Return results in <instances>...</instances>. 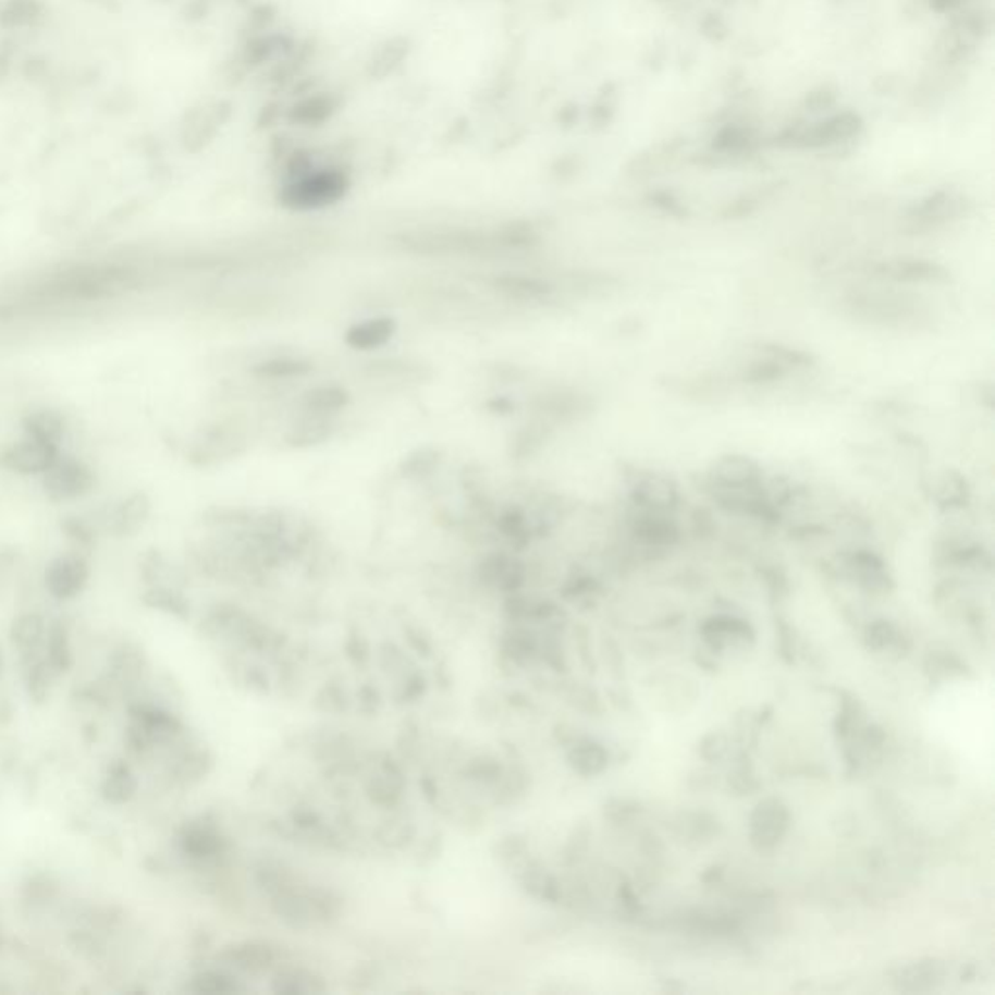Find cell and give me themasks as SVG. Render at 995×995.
Instances as JSON below:
<instances>
[{"mask_svg": "<svg viewBox=\"0 0 995 995\" xmlns=\"http://www.w3.org/2000/svg\"><path fill=\"white\" fill-rule=\"evenodd\" d=\"M496 244L507 247L509 251H527L539 244V234L529 224H509L496 237Z\"/></svg>", "mask_w": 995, "mask_h": 995, "instance_id": "4316f807", "label": "cell"}, {"mask_svg": "<svg viewBox=\"0 0 995 995\" xmlns=\"http://www.w3.org/2000/svg\"><path fill=\"white\" fill-rule=\"evenodd\" d=\"M247 445L249 438L244 426L236 422H217L202 428L199 434L191 440L187 462L197 467H212L244 455Z\"/></svg>", "mask_w": 995, "mask_h": 995, "instance_id": "7a4b0ae2", "label": "cell"}, {"mask_svg": "<svg viewBox=\"0 0 995 995\" xmlns=\"http://www.w3.org/2000/svg\"><path fill=\"white\" fill-rule=\"evenodd\" d=\"M572 764L581 774H595V772L603 769L605 754L599 749L598 745H579L578 749L572 752Z\"/></svg>", "mask_w": 995, "mask_h": 995, "instance_id": "4dcf8cb0", "label": "cell"}, {"mask_svg": "<svg viewBox=\"0 0 995 995\" xmlns=\"http://www.w3.org/2000/svg\"><path fill=\"white\" fill-rule=\"evenodd\" d=\"M877 277L885 281L906 284V286H923V284H945L949 282L950 274L939 262L918 257H896L888 261L879 262Z\"/></svg>", "mask_w": 995, "mask_h": 995, "instance_id": "9c48e42d", "label": "cell"}, {"mask_svg": "<svg viewBox=\"0 0 995 995\" xmlns=\"http://www.w3.org/2000/svg\"><path fill=\"white\" fill-rule=\"evenodd\" d=\"M143 601L150 609L163 611L168 615L180 616V618L189 616L187 599L183 598L177 589L170 588V586H150V589H146Z\"/></svg>", "mask_w": 995, "mask_h": 995, "instance_id": "cb8c5ba5", "label": "cell"}, {"mask_svg": "<svg viewBox=\"0 0 995 995\" xmlns=\"http://www.w3.org/2000/svg\"><path fill=\"white\" fill-rule=\"evenodd\" d=\"M346 187V177L339 172H308L286 183L281 200L292 210L325 209L343 199Z\"/></svg>", "mask_w": 995, "mask_h": 995, "instance_id": "3957f363", "label": "cell"}, {"mask_svg": "<svg viewBox=\"0 0 995 995\" xmlns=\"http://www.w3.org/2000/svg\"><path fill=\"white\" fill-rule=\"evenodd\" d=\"M41 487L51 502H73L90 494L96 475L86 463L61 453L41 475Z\"/></svg>", "mask_w": 995, "mask_h": 995, "instance_id": "277c9868", "label": "cell"}, {"mask_svg": "<svg viewBox=\"0 0 995 995\" xmlns=\"http://www.w3.org/2000/svg\"><path fill=\"white\" fill-rule=\"evenodd\" d=\"M46 660L54 673H66L73 667V648L66 626L54 623L47 628Z\"/></svg>", "mask_w": 995, "mask_h": 995, "instance_id": "603a6c76", "label": "cell"}, {"mask_svg": "<svg viewBox=\"0 0 995 995\" xmlns=\"http://www.w3.org/2000/svg\"><path fill=\"white\" fill-rule=\"evenodd\" d=\"M140 272L127 265L98 262L76 265L57 272L44 286V292L57 299L118 298L140 288Z\"/></svg>", "mask_w": 995, "mask_h": 995, "instance_id": "6da1fadb", "label": "cell"}, {"mask_svg": "<svg viewBox=\"0 0 995 995\" xmlns=\"http://www.w3.org/2000/svg\"><path fill=\"white\" fill-rule=\"evenodd\" d=\"M516 408V403L509 397H504V395H498V397H492L489 401V410L492 415H509L514 413Z\"/></svg>", "mask_w": 995, "mask_h": 995, "instance_id": "836d02e7", "label": "cell"}, {"mask_svg": "<svg viewBox=\"0 0 995 995\" xmlns=\"http://www.w3.org/2000/svg\"><path fill=\"white\" fill-rule=\"evenodd\" d=\"M630 500L643 512L675 514L680 504L679 484L663 472H643L630 484Z\"/></svg>", "mask_w": 995, "mask_h": 995, "instance_id": "52a82bcc", "label": "cell"}, {"mask_svg": "<svg viewBox=\"0 0 995 995\" xmlns=\"http://www.w3.org/2000/svg\"><path fill=\"white\" fill-rule=\"evenodd\" d=\"M544 428L541 425H529L525 426L524 430L519 432V438H517L514 445L517 447V455H531V453L537 452V447L543 444L544 442Z\"/></svg>", "mask_w": 995, "mask_h": 995, "instance_id": "d6a6232c", "label": "cell"}, {"mask_svg": "<svg viewBox=\"0 0 995 995\" xmlns=\"http://www.w3.org/2000/svg\"><path fill=\"white\" fill-rule=\"evenodd\" d=\"M640 516L634 519V535L646 544L653 546H667L679 541V527L671 514L661 512H643L638 509Z\"/></svg>", "mask_w": 995, "mask_h": 995, "instance_id": "d6986e66", "label": "cell"}, {"mask_svg": "<svg viewBox=\"0 0 995 995\" xmlns=\"http://www.w3.org/2000/svg\"><path fill=\"white\" fill-rule=\"evenodd\" d=\"M479 576L490 588L514 593L524 586V562L509 552H490L489 556L479 564Z\"/></svg>", "mask_w": 995, "mask_h": 995, "instance_id": "5bb4252c", "label": "cell"}, {"mask_svg": "<svg viewBox=\"0 0 995 995\" xmlns=\"http://www.w3.org/2000/svg\"><path fill=\"white\" fill-rule=\"evenodd\" d=\"M314 370H316V364L308 360V358H304V356H296V354L267 356V358H262V360L251 366V373H254L255 378L274 381V383L304 380Z\"/></svg>", "mask_w": 995, "mask_h": 995, "instance_id": "e0dca14e", "label": "cell"}, {"mask_svg": "<svg viewBox=\"0 0 995 995\" xmlns=\"http://www.w3.org/2000/svg\"><path fill=\"white\" fill-rule=\"evenodd\" d=\"M136 789H138V782H136L133 770L128 769L125 762L111 764L106 778L101 782V797L109 806H127L128 801L135 797Z\"/></svg>", "mask_w": 995, "mask_h": 995, "instance_id": "44dd1931", "label": "cell"}, {"mask_svg": "<svg viewBox=\"0 0 995 995\" xmlns=\"http://www.w3.org/2000/svg\"><path fill=\"white\" fill-rule=\"evenodd\" d=\"M442 452L432 445H422L408 453L407 457L398 465V471L405 479L413 482H425L432 479L442 467Z\"/></svg>", "mask_w": 995, "mask_h": 995, "instance_id": "7402d4cb", "label": "cell"}, {"mask_svg": "<svg viewBox=\"0 0 995 995\" xmlns=\"http://www.w3.org/2000/svg\"><path fill=\"white\" fill-rule=\"evenodd\" d=\"M2 673H4V658H2V652H0V679H2Z\"/></svg>", "mask_w": 995, "mask_h": 995, "instance_id": "e575fe53", "label": "cell"}, {"mask_svg": "<svg viewBox=\"0 0 995 995\" xmlns=\"http://www.w3.org/2000/svg\"><path fill=\"white\" fill-rule=\"evenodd\" d=\"M193 992L199 994H232L239 992V986L234 978L220 974V972H202L193 978Z\"/></svg>", "mask_w": 995, "mask_h": 995, "instance_id": "83f0119b", "label": "cell"}, {"mask_svg": "<svg viewBox=\"0 0 995 995\" xmlns=\"http://www.w3.org/2000/svg\"><path fill=\"white\" fill-rule=\"evenodd\" d=\"M397 321L390 316H376L356 321L344 331V343L358 353L380 351L397 335Z\"/></svg>", "mask_w": 995, "mask_h": 995, "instance_id": "4fadbf2b", "label": "cell"}, {"mask_svg": "<svg viewBox=\"0 0 995 995\" xmlns=\"http://www.w3.org/2000/svg\"><path fill=\"white\" fill-rule=\"evenodd\" d=\"M351 405V393L339 383H323L302 393L299 415L335 418Z\"/></svg>", "mask_w": 995, "mask_h": 995, "instance_id": "2e32d148", "label": "cell"}, {"mask_svg": "<svg viewBox=\"0 0 995 995\" xmlns=\"http://www.w3.org/2000/svg\"><path fill=\"white\" fill-rule=\"evenodd\" d=\"M47 626L44 616L37 613L20 615L10 626V642L22 663L41 660L39 652H46Z\"/></svg>", "mask_w": 995, "mask_h": 995, "instance_id": "9a60e30c", "label": "cell"}, {"mask_svg": "<svg viewBox=\"0 0 995 995\" xmlns=\"http://www.w3.org/2000/svg\"><path fill=\"white\" fill-rule=\"evenodd\" d=\"M232 962L242 967L244 970H261L265 967H269L271 962L272 955L269 953V949H265L261 945H244L239 949L232 950Z\"/></svg>", "mask_w": 995, "mask_h": 995, "instance_id": "f1b7e54d", "label": "cell"}, {"mask_svg": "<svg viewBox=\"0 0 995 995\" xmlns=\"http://www.w3.org/2000/svg\"><path fill=\"white\" fill-rule=\"evenodd\" d=\"M335 418L308 417L299 415L298 420L290 426L284 435V444L292 450H311L323 445L335 435Z\"/></svg>", "mask_w": 995, "mask_h": 995, "instance_id": "ac0fdd59", "label": "cell"}, {"mask_svg": "<svg viewBox=\"0 0 995 995\" xmlns=\"http://www.w3.org/2000/svg\"><path fill=\"white\" fill-rule=\"evenodd\" d=\"M24 434L44 440L49 444L61 445L64 434H66V420L63 415L54 408H37L27 413L22 420Z\"/></svg>", "mask_w": 995, "mask_h": 995, "instance_id": "ffe728a7", "label": "cell"}, {"mask_svg": "<svg viewBox=\"0 0 995 995\" xmlns=\"http://www.w3.org/2000/svg\"><path fill=\"white\" fill-rule=\"evenodd\" d=\"M710 487L720 490L764 489V469L752 457L741 453H727L717 457L710 472Z\"/></svg>", "mask_w": 995, "mask_h": 995, "instance_id": "8992f818", "label": "cell"}, {"mask_svg": "<svg viewBox=\"0 0 995 995\" xmlns=\"http://www.w3.org/2000/svg\"><path fill=\"white\" fill-rule=\"evenodd\" d=\"M90 581V564L82 552L59 554L46 568V589L57 601L78 598Z\"/></svg>", "mask_w": 995, "mask_h": 995, "instance_id": "5b68a950", "label": "cell"}, {"mask_svg": "<svg viewBox=\"0 0 995 995\" xmlns=\"http://www.w3.org/2000/svg\"><path fill=\"white\" fill-rule=\"evenodd\" d=\"M848 306L853 316L863 317L871 323H883V325L910 321V317L918 311L910 302H906L898 294H888V296L887 294H873V296L860 294V296L848 299Z\"/></svg>", "mask_w": 995, "mask_h": 995, "instance_id": "8fae6325", "label": "cell"}, {"mask_svg": "<svg viewBox=\"0 0 995 995\" xmlns=\"http://www.w3.org/2000/svg\"><path fill=\"white\" fill-rule=\"evenodd\" d=\"M152 514V502L146 492H133L115 506L108 507L101 517V525L113 537H135L145 529Z\"/></svg>", "mask_w": 995, "mask_h": 995, "instance_id": "30bf717a", "label": "cell"}, {"mask_svg": "<svg viewBox=\"0 0 995 995\" xmlns=\"http://www.w3.org/2000/svg\"><path fill=\"white\" fill-rule=\"evenodd\" d=\"M492 288L500 296L519 304H544L556 294V286L543 277L524 272H504L492 279Z\"/></svg>", "mask_w": 995, "mask_h": 995, "instance_id": "7c38bea8", "label": "cell"}, {"mask_svg": "<svg viewBox=\"0 0 995 995\" xmlns=\"http://www.w3.org/2000/svg\"><path fill=\"white\" fill-rule=\"evenodd\" d=\"M26 670L27 695L37 704H44L49 698V692H51V679H53L54 671L51 670V665L47 663L46 658L27 663Z\"/></svg>", "mask_w": 995, "mask_h": 995, "instance_id": "d4e9b609", "label": "cell"}, {"mask_svg": "<svg viewBox=\"0 0 995 995\" xmlns=\"http://www.w3.org/2000/svg\"><path fill=\"white\" fill-rule=\"evenodd\" d=\"M969 490L967 482L960 479L959 475H947L943 479L942 490H939V502L947 507H960L967 504Z\"/></svg>", "mask_w": 995, "mask_h": 995, "instance_id": "1f68e13d", "label": "cell"}, {"mask_svg": "<svg viewBox=\"0 0 995 995\" xmlns=\"http://www.w3.org/2000/svg\"><path fill=\"white\" fill-rule=\"evenodd\" d=\"M61 529L78 546V552L90 551L94 544V525L82 517H64Z\"/></svg>", "mask_w": 995, "mask_h": 995, "instance_id": "f546056e", "label": "cell"}, {"mask_svg": "<svg viewBox=\"0 0 995 995\" xmlns=\"http://www.w3.org/2000/svg\"><path fill=\"white\" fill-rule=\"evenodd\" d=\"M59 455H61L59 445L24 434L22 440L10 444L4 452L0 453V463L4 469L16 472V475H26V477L39 475L41 477Z\"/></svg>", "mask_w": 995, "mask_h": 995, "instance_id": "ba28073f", "label": "cell"}, {"mask_svg": "<svg viewBox=\"0 0 995 995\" xmlns=\"http://www.w3.org/2000/svg\"><path fill=\"white\" fill-rule=\"evenodd\" d=\"M182 846L185 853H189L193 858H209L220 851L222 842L209 828L193 826L183 834Z\"/></svg>", "mask_w": 995, "mask_h": 995, "instance_id": "484cf974", "label": "cell"}]
</instances>
